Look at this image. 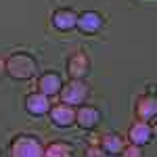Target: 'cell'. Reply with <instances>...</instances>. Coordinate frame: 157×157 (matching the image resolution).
<instances>
[{
  "mask_svg": "<svg viewBox=\"0 0 157 157\" xmlns=\"http://www.w3.org/2000/svg\"><path fill=\"white\" fill-rule=\"evenodd\" d=\"M38 71V63L34 57L25 52H15L6 59V73L13 80H29Z\"/></svg>",
  "mask_w": 157,
  "mask_h": 157,
  "instance_id": "cell-1",
  "label": "cell"
},
{
  "mask_svg": "<svg viewBox=\"0 0 157 157\" xmlns=\"http://www.w3.org/2000/svg\"><path fill=\"white\" fill-rule=\"evenodd\" d=\"M11 155L15 157H42L44 155V147L32 134H21L17 138H13L11 143Z\"/></svg>",
  "mask_w": 157,
  "mask_h": 157,
  "instance_id": "cell-2",
  "label": "cell"
},
{
  "mask_svg": "<svg viewBox=\"0 0 157 157\" xmlns=\"http://www.w3.org/2000/svg\"><path fill=\"white\" fill-rule=\"evenodd\" d=\"M90 90L82 80H71L69 84H65L61 88V101L67 105H84V101L88 98Z\"/></svg>",
  "mask_w": 157,
  "mask_h": 157,
  "instance_id": "cell-3",
  "label": "cell"
},
{
  "mask_svg": "<svg viewBox=\"0 0 157 157\" xmlns=\"http://www.w3.org/2000/svg\"><path fill=\"white\" fill-rule=\"evenodd\" d=\"M103 25H105V19H103L98 13L86 11V13H82V15H78V23H75V27H78L82 34H86V36H94L97 32H101Z\"/></svg>",
  "mask_w": 157,
  "mask_h": 157,
  "instance_id": "cell-4",
  "label": "cell"
},
{
  "mask_svg": "<svg viewBox=\"0 0 157 157\" xmlns=\"http://www.w3.org/2000/svg\"><path fill=\"white\" fill-rule=\"evenodd\" d=\"M50 120H52L55 126H59V128H69V126L75 124V111L71 109V105L61 103V105L50 107Z\"/></svg>",
  "mask_w": 157,
  "mask_h": 157,
  "instance_id": "cell-5",
  "label": "cell"
},
{
  "mask_svg": "<svg viewBox=\"0 0 157 157\" xmlns=\"http://www.w3.org/2000/svg\"><path fill=\"white\" fill-rule=\"evenodd\" d=\"M153 136H155L153 128H151L147 121H143V120H138L136 124H132V128H130V132H128L130 143H132V145H138V147L151 143V140H153Z\"/></svg>",
  "mask_w": 157,
  "mask_h": 157,
  "instance_id": "cell-6",
  "label": "cell"
},
{
  "mask_svg": "<svg viewBox=\"0 0 157 157\" xmlns=\"http://www.w3.org/2000/svg\"><path fill=\"white\" fill-rule=\"evenodd\" d=\"M90 69V61L86 57V52H73L71 57L67 59V73L71 75L73 80H80V78H84L86 73Z\"/></svg>",
  "mask_w": 157,
  "mask_h": 157,
  "instance_id": "cell-7",
  "label": "cell"
},
{
  "mask_svg": "<svg viewBox=\"0 0 157 157\" xmlns=\"http://www.w3.org/2000/svg\"><path fill=\"white\" fill-rule=\"evenodd\" d=\"M25 109L32 115H44L50 111V97H46L44 92H32L25 98Z\"/></svg>",
  "mask_w": 157,
  "mask_h": 157,
  "instance_id": "cell-8",
  "label": "cell"
},
{
  "mask_svg": "<svg viewBox=\"0 0 157 157\" xmlns=\"http://www.w3.org/2000/svg\"><path fill=\"white\" fill-rule=\"evenodd\" d=\"M98 121H101V111L97 107H90V105H84L75 113V124L82 128V130H92L97 128Z\"/></svg>",
  "mask_w": 157,
  "mask_h": 157,
  "instance_id": "cell-9",
  "label": "cell"
},
{
  "mask_svg": "<svg viewBox=\"0 0 157 157\" xmlns=\"http://www.w3.org/2000/svg\"><path fill=\"white\" fill-rule=\"evenodd\" d=\"M38 88H40V92H44L46 97H55V94H59L61 88H63V82H61V75L55 71H48L44 73V75H40V80H38Z\"/></svg>",
  "mask_w": 157,
  "mask_h": 157,
  "instance_id": "cell-10",
  "label": "cell"
},
{
  "mask_svg": "<svg viewBox=\"0 0 157 157\" xmlns=\"http://www.w3.org/2000/svg\"><path fill=\"white\" fill-rule=\"evenodd\" d=\"M75 23H78V15L71 9H61L52 15V25L59 32H69V29L75 27Z\"/></svg>",
  "mask_w": 157,
  "mask_h": 157,
  "instance_id": "cell-11",
  "label": "cell"
},
{
  "mask_svg": "<svg viewBox=\"0 0 157 157\" xmlns=\"http://www.w3.org/2000/svg\"><path fill=\"white\" fill-rule=\"evenodd\" d=\"M155 113H157V101L155 97H140L138 98V103H136V117L138 120H143V121H149V120H153L155 117Z\"/></svg>",
  "mask_w": 157,
  "mask_h": 157,
  "instance_id": "cell-12",
  "label": "cell"
},
{
  "mask_svg": "<svg viewBox=\"0 0 157 157\" xmlns=\"http://www.w3.org/2000/svg\"><path fill=\"white\" fill-rule=\"evenodd\" d=\"M124 147H126L124 138L115 132H109L101 138V149H103V153H107V155H117V153L124 151Z\"/></svg>",
  "mask_w": 157,
  "mask_h": 157,
  "instance_id": "cell-13",
  "label": "cell"
},
{
  "mask_svg": "<svg viewBox=\"0 0 157 157\" xmlns=\"http://www.w3.org/2000/svg\"><path fill=\"white\" fill-rule=\"evenodd\" d=\"M75 153L71 143H65V140H52L44 147V155L46 157H71Z\"/></svg>",
  "mask_w": 157,
  "mask_h": 157,
  "instance_id": "cell-14",
  "label": "cell"
},
{
  "mask_svg": "<svg viewBox=\"0 0 157 157\" xmlns=\"http://www.w3.org/2000/svg\"><path fill=\"white\" fill-rule=\"evenodd\" d=\"M121 155H128V157H140L143 155V151H140V147L138 145H130V147H124V151H121Z\"/></svg>",
  "mask_w": 157,
  "mask_h": 157,
  "instance_id": "cell-15",
  "label": "cell"
},
{
  "mask_svg": "<svg viewBox=\"0 0 157 157\" xmlns=\"http://www.w3.org/2000/svg\"><path fill=\"white\" fill-rule=\"evenodd\" d=\"M4 73H6V61H4L2 57H0V78H2Z\"/></svg>",
  "mask_w": 157,
  "mask_h": 157,
  "instance_id": "cell-16",
  "label": "cell"
},
{
  "mask_svg": "<svg viewBox=\"0 0 157 157\" xmlns=\"http://www.w3.org/2000/svg\"><path fill=\"white\" fill-rule=\"evenodd\" d=\"M101 153H103V151L97 149V147H92V149H88V151H86V155H101Z\"/></svg>",
  "mask_w": 157,
  "mask_h": 157,
  "instance_id": "cell-17",
  "label": "cell"
}]
</instances>
